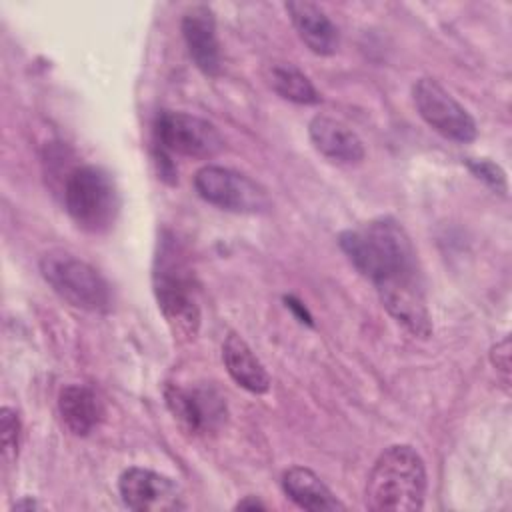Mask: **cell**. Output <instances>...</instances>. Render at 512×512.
I'll list each match as a JSON object with an SVG mask.
<instances>
[{
    "instance_id": "6da1fadb",
    "label": "cell",
    "mask_w": 512,
    "mask_h": 512,
    "mask_svg": "<svg viewBox=\"0 0 512 512\" xmlns=\"http://www.w3.org/2000/svg\"><path fill=\"white\" fill-rule=\"evenodd\" d=\"M352 266L368 278L382 306L408 332L428 338L432 322L424 298L422 274L414 244L400 222L390 216L370 220L338 236Z\"/></svg>"
},
{
    "instance_id": "7a4b0ae2",
    "label": "cell",
    "mask_w": 512,
    "mask_h": 512,
    "mask_svg": "<svg viewBox=\"0 0 512 512\" xmlns=\"http://www.w3.org/2000/svg\"><path fill=\"white\" fill-rule=\"evenodd\" d=\"M152 286L158 308L174 338L194 340L200 328V306L196 298V282L186 252L172 234H162L154 256Z\"/></svg>"
},
{
    "instance_id": "3957f363",
    "label": "cell",
    "mask_w": 512,
    "mask_h": 512,
    "mask_svg": "<svg viewBox=\"0 0 512 512\" xmlns=\"http://www.w3.org/2000/svg\"><path fill=\"white\" fill-rule=\"evenodd\" d=\"M426 466L408 444L388 446L366 480V506L376 512H414L424 506Z\"/></svg>"
},
{
    "instance_id": "277c9868",
    "label": "cell",
    "mask_w": 512,
    "mask_h": 512,
    "mask_svg": "<svg viewBox=\"0 0 512 512\" xmlns=\"http://www.w3.org/2000/svg\"><path fill=\"white\" fill-rule=\"evenodd\" d=\"M62 198L74 224L90 234L110 230L120 208V198L112 176L96 164H80L68 170Z\"/></svg>"
},
{
    "instance_id": "5b68a950",
    "label": "cell",
    "mask_w": 512,
    "mask_h": 512,
    "mask_svg": "<svg viewBox=\"0 0 512 512\" xmlns=\"http://www.w3.org/2000/svg\"><path fill=\"white\" fill-rule=\"evenodd\" d=\"M40 274L48 286L66 302L88 312H106L112 304L110 286L104 276L66 250H48L40 258Z\"/></svg>"
},
{
    "instance_id": "8992f818",
    "label": "cell",
    "mask_w": 512,
    "mask_h": 512,
    "mask_svg": "<svg viewBox=\"0 0 512 512\" xmlns=\"http://www.w3.org/2000/svg\"><path fill=\"white\" fill-rule=\"evenodd\" d=\"M194 190L208 204L228 212L260 214L270 208V198L256 180L226 166H202L194 174Z\"/></svg>"
},
{
    "instance_id": "52a82bcc",
    "label": "cell",
    "mask_w": 512,
    "mask_h": 512,
    "mask_svg": "<svg viewBox=\"0 0 512 512\" xmlns=\"http://www.w3.org/2000/svg\"><path fill=\"white\" fill-rule=\"evenodd\" d=\"M156 144L186 158H212L224 148V138L218 128L194 114L164 110L154 120Z\"/></svg>"
},
{
    "instance_id": "ba28073f",
    "label": "cell",
    "mask_w": 512,
    "mask_h": 512,
    "mask_svg": "<svg viewBox=\"0 0 512 512\" xmlns=\"http://www.w3.org/2000/svg\"><path fill=\"white\" fill-rule=\"evenodd\" d=\"M412 100L422 120L454 142H472L478 128L468 110L434 78H420L412 86Z\"/></svg>"
},
{
    "instance_id": "9c48e42d",
    "label": "cell",
    "mask_w": 512,
    "mask_h": 512,
    "mask_svg": "<svg viewBox=\"0 0 512 512\" xmlns=\"http://www.w3.org/2000/svg\"><path fill=\"white\" fill-rule=\"evenodd\" d=\"M118 492L124 506L136 512H172L186 508L182 490L172 478L140 466H132L120 474Z\"/></svg>"
},
{
    "instance_id": "30bf717a",
    "label": "cell",
    "mask_w": 512,
    "mask_h": 512,
    "mask_svg": "<svg viewBox=\"0 0 512 512\" xmlns=\"http://www.w3.org/2000/svg\"><path fill=\"white\" fill-rule=\"evenodd\" d=\"M164 396L170 412L188 432L202 434L224 416V400L212 388H182L170 384Z\"/></svg>"
},
{
    "instance_id": "8fae6325",
    "label": "cell",
    "mask_w": 512,
    "mask_h": 512,
    "mask_svg": "<svg viewBox=\"0 0 512 512\" xmlns=\"http://www.w3.org/2000/svg\"><path fill=\"white\" fill-rule=\"evenodd\" d=\"M182 36L196 68L206 76H216L220 72V44L214 12L206 4H196L184 14Z\"/></svg>"
},
{
    "instance_id": "7c38bea8",
    "label": "cell",
    "mask_w": 512,
    "mask_h": 512,
    "mask_svg": "<svg viewBox=\"0 0 512 512\" xmlns=\"http://www.w3.org/2000/svg\"><path fill=\"white\" fill-rule=\"evenodd\" d=\"M308 136L314 148L336 164H360L366 156L364 144L358 134L344 122L318 114L308 124Z\"/></svg>"
},
{
    "instance_id": "4fadbf2b",
    "label": "cell",
    "mask_w": 512,
    "mask_h": 512,
    "mask_svg": "<svg viewBox=\"0 0 512 512\" xmlns=\"http://www.w3.org/2000/svg\"><path fill=\"white\" fill-rule=\"evenodd\" d=\"M300 40L318 56H332L340 46V32L328 14L314 2L284 4Z\"/></svg>"
},
{
    "instance_id": "5bb4252c",
    "label": "cell",
    "mask_w": 512,
    "mask_h": 512,
    "mask_svg": "<svg viewBox=\"0 0 512 512\" xmlns=\"http://www.w3.org/2000/svg\"><path fill=\"white\" fill-rule=\"evenodd\" d=\"M58 412L64 426L74 436H88L104 416V408L96 392L82 384H70L60 390Z\"/></svg>"
},
{
    "instance_id": "9a60e30c",
    "label": "cell",
    "mask_w": 512,
    "mask_h": 512,
    "mask_svg": "<svg viewBox=\"0 0 512 512\" xmlns=\"http://www.w3.org/2000/svg\"><path fill=\"white\" fill-rule=\"evenodd\" d=\"M284 494L300 508L310 512L344 510V504L310 468L292 466L282 476Z\"/></svg>"
},
{
    "instance_id": "2e32d148",
    "label": "cell",
    "mask_w": 512,
    "mask_h": 512,
    "mask_svg": "<svg viewBox=\"0 0 512 512\" xmlns=\"http://www.w3.org/2000/svg\"><path fill=\"white\" fill-rule=\"evenodd\" d=\"M222 360L232 380L252 394H264L270 388V376L252 348L234 332L222 344Z\"/></svg>"
},
{
    "instance_id": "e0dca14e",
    "label": "cell",
    "mask_w": 512,
    "mask_h": 512,
    "mask_svg": "<svg viewBox=\"0 0 512 512\" xmlns=\"http://www.w3.org/2000/svg\"><path fill=\"white\" fill-rule=\"evenodd\" d=\"M268 84L284 100L294 104H318L320 92L310 78L290 62H272L268 66Z\"/></svg>"
},
{
    "instance_id": "ac0fdd59",
    "label": "cell",
    "mask_w": 512,
    "mask_h": 512,
    "mask_svg": "<svg viewBox=\"0 0 512 512\" xmlns=\"http://www.w3.org/2000/svg\"><path fill=\"white\" fill-rule=\"evenodd\" d=\"M0 442H2V460L6 464H12L18 456L20 418H18V412L8 406L0 410Z\"/></svg>"
},
{
    "instance_id": "d6986e66",
    "label": "cell",
    "mask_w": 512,
    "mask_h": 512,
    "mask_svg": "<svg viewBox=\"0 0 512 512\" xmlns=\"http://www.w3.org/2000/svg\"><path fill=\"white\" fill-rule=\"evenodd\" d=\"M468 168L470 172L482 180L486 186H490L494 192H500V194H506L508 190V184H506V174L504 170L494 164L492 160H486V158H468Z\"/></svg>"
},
{
    "instance_id": "ffe728a7",
    "label": "cell",
    "mask_w": 512,
    "mask_h": 512,
    "mask_svg": "<svg viewBox=\"0 0 512 512\" xmlns=\"http://www.w3.org/2000/svg\"><path fill=\"white\" fill-rule=\"evenodd\" d=\"M490 358L496 370L504 376V382H508V374H510V338L508 336L492 348Z\"/></svg>"
},
{
    "instance_id": "44dd1931",
    "label": "cell",
    "mask_w": 512,
    "mask_h": 512,
    "mask_svg": "<svg viewBox=\"0 0 512 512\" xmlns=\"http://www.w3.org/2000/svg\"><path fill=\"white\" fill-rule=\"evenodd\" d=\"M286 300V306L290 308V310H294L296 312V316L300 318V322H306V324H312V318H310V314H308V310L304 308V304L300 302V300H296L294 296H286L284 298Z\"/></svg>"
},
{
    "instance_id": "7402d4cb",
    "label": "cell",
    "mask_w": 512,
    "mask_h": 512,
    "mask_svg": "<svg viewBox=\"0 0 512 512\" xmlns=\"http://www.w3.org/2000/svg\"><path fill=\"white\" fill-rule=\"evenodd\" d=\"M256 508H260V510L266 508V504L262 500H258L256 496H246L244 500H240L236 504V510H256Z\"/></svg>"
},
{
    "instance_id": "603a6c76",
    "label": "cell",
    "mask_w": 512,
    "mask_h": 512,
    "mask_svg": "<svg viewBox=\"0 0 512 512\" xmlns=\"http://www.w3.org/2000/svg\"><path fill=\"white\" fill-rule=\"evenodd\" d=\"M40 506H38V502L36 500H32V498H22V500H18L14 506H12V510H38Z\"/></svg>"
}]
</instances>
